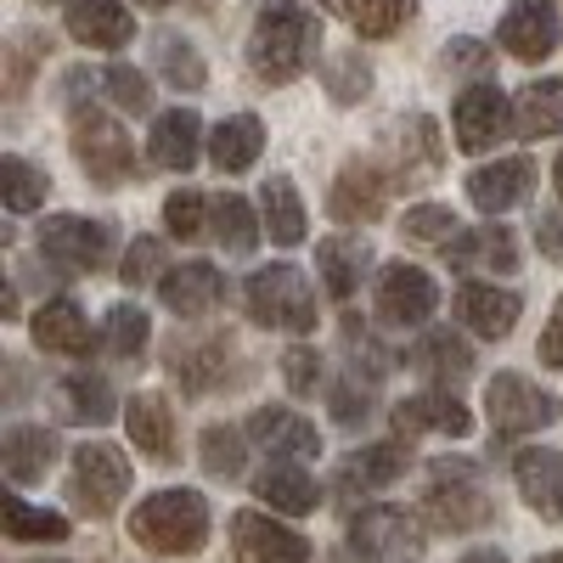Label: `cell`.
I'll return each mask as SVG.
<instances>
[{
	"mask_svg": "<svg viewBox=\"0 0 563 563\" xmlns=\"http://www.w3.org/2000/svg\"><path fill=\"white\" fill-rule=\"evenodd\" d=\"M225 355H231L225 339H198V333H180L164 350V361H169V372L180 378V389H192V395H203V389H214L225 378Z\"/></svg>",
	"mask_w": 563,
	"mask_h": 563,
	"instance_id": "d4e9b609",
	"label": "cell"
},
{
	"mask_svg": "<svg viewBox=\"0 0 563 563\" xmlns=\"http://www.w3.org/2000/svg\"><path fill=\"white\" fill-rule=\"evenodd\" d=\"M260 147H265V124H260L254 113H231V119H220L214 135H209V158H214L220 175L254 169V164H260Z\"/></svg>",
	"mask_w": 563,
	"mask_h": 563,
	"instance_id": "83f0119b",
	"label": "cell"
},
{
	"mask_svg": "<svg viewBox=\"0 0 563 563\" xmlns=\"http://www.w3.org/2000/svg\"><path fill=\"white\" fill-rule=\"evenodd\" d=\"M74 158L97 186H124L135 175V147H130L124 124L97 113V108L74 113Z\"/></svg>",
	"mask_w": 563,
	"mask_h": 563,
	"instance_id": "5b68a950",
	"label": "cell"
},
{
	"mask_svg": "<svg viewBox=\"0 0 563 563\" xmlns=\"http://www.w3.org/2000/svg\"><path fill=\"white\" fill-rule=\"evenodd\" d=\"M124 282H164V243L158 238H135L124 254Z\"/></svg>",
	"mask_w": 563,
	"mask_h": 563,
	"instance_id": "7dc6e473",
	"label": "cell"
},
{
	"mask_svg": "<svg viewBox=\"0 0 563 563\" xmlns=\"http://www.w3.org/2000/svg\"><path fill=\"white\" fill-rule=\"evenodd\" d=\"M429 519L445 530V536H462V530H479L490 519V496L474 485V474H467V462H440L434 467V490H429Z\"/></svg>",
	"mask_w": 563,
	"mask_h": 563,
	"instance_id": "30bf717a",
	"label": "cell"
},
{
	"mask_svg": "<svg viewBox=\"0 0 563 563\" xmlns=\"http://www.w3.org/2000/svg\"><path fill=\"white\" fill-rule=\"evenodd\" d=\"M130 541L164 558H192L209 541V501L198 490H153L130 512Z\"/></svg>",
	"mask_w": 563,
	"mask_h": 563,
	"instance_id": "6da1fadb",
	"label": "cell"
},
{
	"mask_svg": "<svg viewBox=\"0 0 563 563\" xmlns=\"http://www.w3.org/2000/svg\"><path fill=\"white\" fill-rule=\"evenodd\" d=\"M350 547H355V558H366V563L417 558V552H422V525H417V512L378 501V507H361L355 519H350Z\"/></svg>",
	"mask_w": 563,
	"mask_h": 563,
	"instance_id": "52a82bcc",
	"label": "cell"
},
{
	"mask_svg": "<svg viewBox=\"0 0 563 563\" xmlns=\"http://www.w3.org/2000/svg\"><path fill=\"white\" fill-rule=\"evenodd\" d=\"M552 180H558V192H563V153H558V164H552Z\"/></svg>",
	"mask_w": 563,
	"mask_h": 563,
	"instance_id": "db71d44e",
	"label": "cell"
},
{
	"mask_svg": "<svg viewBox=\"0 0 563 563\" xmlns=\"http://www.w3.org/2000/svg\"><path fill=\"white\" fill-rule=\"evenodd\" d=\"M209 203H203V192H169L164 198V225H169V238H180V243H198L203 231H209Z\"/></svg>",
	"mask_w": 563,
	"mask_h": 563,
	"instance_id": "ee69618b",
	"label": "cell"
},
{
	"mask_svg": "<svg viewBox=\"0 0 563 563\" xmlns=\"http://www.w3.org/2000/svg\"><path fill=\"white\" fill-rule=\"evenodd\" d=\"M530 180H536L530 158H496V164H479L474 175H467V198H474V209H485V214H507L512 203H525Z\"/></svg>",
	"mask_w": 563,
	"mask_h": 563,
	"instance_id": "603a6c76",
	"label": "cell"
},
{
	"mask_svg": "<svg viewBox=\"0 0 563 563\" xmlns=\"http://www.w3.org/2000/svg\"><path fill=\"white\" fill-rule=\"evenodd\" d=\"M102 90L124 108V113H147L153 108V85H147V74H135V68H124V63H113L108 74H102Z\"/></svg>",
	"mask_w": 563,
	"mask_h": 563,
	"instance_id": "bcb514c9",
	"label": "cell"
},
{
	"mask_svg": "<svg viewBox=\"0 0 563 563\" xmlns=\"http://www.w3.org/2000/svg\"><path fill=\"white\" fill-rule=\"evenodd\" d=\"M411 366L429 372L434 384H456V378L474 372V350H467V339H456L451 327H434V333H422L411 344Z\"/></svg>",
	"mask_w": 563,
	"mask_h": 563,
	"instance_id": "1f68e13d",
	"label": "cell"
},
{
	"mask_svg": "<svg viewBox=\"0 0 563 563\" xmlns=\"http://www.w3.org/2000/svg\"><path fill=\"white\" fill-rule=\"evenodd\" d=\"M512 485L547 525H563V451H519L512 456Z\"/></svg>",
	"mask_w": 563,
	"mask_h": 563,
	"instance_id": "ffe728a7",
	"label": "cell"
},
{
	"mask_svg": "<svg viewBox=\"0 0 563 563\" xmlns=\"http://www.w3.org/2000/svg\"><path fill=\"white\" fill-rule=\"evenodd\" d=\"M158 74L180 90H203V57L180 34H158Z\"/></svg>",
	"mask_w": 563,
	"mask_h": 563,
	"instance_id": "b9f144b4",
	"label": "cell"
},
{
	"mask_svg": "<svg viewBox=\"0 0 563 563\" xmlns=\"http://www.w3.org/2000/svg\"><path fill=\"white\" fill-rule=\"evenodd\" d=\"M0 530H7V541H68V519L52 507H34L23 496H7L0 501Z\"/></svg>",
	"mask_w": 563,
	"mask_h": 563,
	"instance_id": "d590c367",
	"label": "cell"
},
{
	"mask_svg": "<svg viewBox=\"0 0 563 563\" xmlns=\"http://www.w3.org/2000/svg\"><path fill=\"white\" fill-rule=\"evenodd\" d=\"M198 456H203V467L214 479H238L243 474V434L238 429H203V440H198Z\"/></svg>",
	"mask_w": 563,
	"mask_h": 563,
	"instance_id": "7bdbcfd3",
	"label": "cell"
},
{
	"mask_svg": "<svg viewBox=\"0 0 563 563\" xmlns=\"http://www.w3.org/2000/svg\"><path fill=\"white\" fill-rule=\"evenodd\" d=\"M0 456H7V479L12 485H40L45 474H52V462H57V434L34 429V422H12Z\"/></svg>",
	"mask_w": 563,
	"mask_h": 563,
	"instance_id": "4316f807",
	"label": "cell"
},
{
	"mask_svg": "<svg viewBox=\"0 0 563 563\" xmlns=\"http://www.w3.org/2000/svg\"><path fill=\"white\" fill-rule=\"evenodd\" d=\"M124 429H130V445L153 462H169L175 456V417H169V400L164 395H135L124 406Z\"/></svg>",
	"mask_w": 563,
	"mask_h": 563,
	"instance_id": "f1b7e54d",
	"label": "cell"
},
{
	"mask_svg": "<svg viewBox=\"0 0 563 563\" xmlns=\"http://www.w3.org/2000/svg\"><path fill=\"white\" fill-rule=\"evenodd\" d=\"M147 153H153L158 169L186 175V169L198 164V153H203V119H198L192 108H169V113H158V119H153V135H147Z\"/></svg>",
	"mask_w": 563,
	"mask_h": 563,
	"instance_id": "7402d4cb",
	"label": "cell"
},
{
	"mask_svg": "<svg viewBox=\"0 0 563 563\" xmlns=\"http://www.w3.org/2000/svg\"><path fill=\"white\" fill-rule=\"evenodd\" d=\"M231 552H238V563H310L316 547L271 512H238L231 519Z\"/></svg>",
	"mask_w": 563,
	"mask_h": 563,
	"instance_id": "7c38bea8",
	"label": "cell"
},
{
	"mask_svg": "<svg viewBox=\"0 0 563 563\" xmlns=\"http://www.w3.org/2000/svg\"><path fill=\"white\" fill-rule=\"evenodd\" d=\"M327 90H333L339 108H350V102H361L366 90H372V68H366L355 52H344V57L327 63Z\"/></svg>",
	"mask_w": 563,
	"mask_h": 563,
	"instance_id": "f6af8a7d",
	"label": "cell"
},
{
	"mask_svg": "<svg viewBox=\"0 0 563 563\" xmlns=\"http://www.w3.org/2000/svg\"><path fill=\"white\" fill-rule=\"evenodd\" d=\"M400 231H406L411 243H422V249H451L462 238V220L445 203H417V209H406V225Z\"/></svg>",
	"mask_w": 563,
	"mask_h": 563,
	"instance_id": "ab89813d",
	"label": "cell"
},
{
	"mask_svg": "<svg viewBox=\"0 0 563 563\" xmlns=\"http://www.w3.org/2000/svg\"><path fill=\"white\" fill-rule=\"evenodd\" d=\"M321 7H327V12H339L361 40H389L395 29L411 23L417 0H321Z\"/></svg>",
	"mask_w": 563,
	"mask_h": 563,
	"instance_id": "836d02e7",
	"label": "cell"
},
{
	"mask_svg": "<svg viewBox=\"0 0 563 563\" xmlns=\"http://www.w3.org/2000/svg\"><path fill=\"white\" fill-rule=\"evenodd\" d=\"M220 299H225V276L209 260H186V265L164 271V282H158V305L180 321H203Z\"/></svg>",
	"mask_w": 563,
	"mask_h": 563,
	"instance_id": "5bb4252c",
	"label": "cell"
},
{
	"mask_svg": "<svg viewBox=\"0 0 563 563\" xmlns=\"http://www.w3.org/2000/svg\"><path fill=\"white\" fill-rule=\"evenodd\" d=\"M316 45H321V29H316L310 12H299V7H271V12L254 23V34H249V68H254V79H265V85H288V79H299V74L316 63Z\"/></svg>",
	"mask_w": 563,
	"mask_h": 563,
	"instance_id": "7a4b0ae2",
	"label": "cell"
},
{
	"mask_svg": "<svg viewBox=\"0 0 563 563\" xmlns=\"http://www.w3.org/2000/svg\"><path fill=\"white\" fill-rule=\"evenodd\" d=\"M40 563H57V558H40Z\"/></svg>",
	"mask_w": 563,
	"mask_h": 563,
	"instance_id": "680465c9",
	"label": "cell"
},
{
	"mask_svg": "<svg viewBox=\"0 0 563 563\" xmlns=\"http://www.w3.org/2000/svg\"><path fill=\"white\" fill-rule=\"evenodd\" d=\"M536 231H541V254H547V260H563V214H558V209H547Z\"/></svg>",
	"mask_w": 563,
	"mask_h": 563,
	"instance_id": "816d5d0a",
	"label": "cell"
},
{
	"mask_svg": "<svg viewBox=\"0 0 563 563\" xmlns=\"http://www.w3.org/2000/svg\"><path fill=\"white\" fill-rule=\"evenodd\" d=\"M445 68L479 74V68H490V52H485L479 40H451V45H445Z\"/></svg>",
	"mask_w": 563,
	"mask_h": 563,
	"instance_id": "f907efd6",
	"label": "cell"
},
{
	"mask_svg": "<svg viewBox=\"0 0 563 563\" xmlns=\"http://www.w3.org/2000/svg\"><path fill=\"white\" fill-rule=\"evenodd\" d=\"M384 198H389V175L372 164V158H355V164L339 169L327 209H333L339 220H350V225H366V220L384 214Z\"/></svg>",
	"mask_w": 563,
	"mask_h": 563,
	"instance_id": "e0dca14e",
	"label": "cell"
},
{
	"mask_svg": "<svg viewBox=\"0 0 563 563\" xmlns=\"http://www.w3.org/2000/svg\"><path fill=\"white\" fill-rule=\"evenodd\" d=\"M372 294H378V316L389 327H422L440 310V282L422 265H406V260H389L378 271V282H372Z\"/></svg>",
	"mask_w": 563,
	"mask_h": 563,
	"instance_id": "ba28073f",
	"label": "cell"
},
{
	"mask_svg": "<svg viewBox=\"0 0 563 563\" xmlns=\"http://www.w3.org/2000/svg\"><path fill=\"white\" fill-rule=\"evenodd\" d=\"M456 563H507V558H501V552H462Z\"/></svg>",
	"mask_w": 563,
	"mask_h": 563,
	"instance_id": "f5cc1de1",
	"label": "cell"
},
{
	"mask_svg": "<svg viewBox=\"0 0 563 563\" xmlns=\"http://www.w3.org/2000/svg\"><path fill=\"white\" fill-rule=\"evenodd\" d=\"M445 260L456 271H501L512 276L519 271V238L507 225H479V231H462V238L445 249Z\"/></svg>",
	"mask_w": 563,
	"mask_h": 563,
	"instance_id": "484cf974",
	"label": "cell"
},
{
	"mask_svg": "<svg viewBox=\"0 0 563 563\" xmlns=\"http://www.w3.org/2000/svg\"><path fill=\"white\" fill-rule=\"evenodd\" d=\"M113 389L102 372H68V378L52 384V411L57 422H68V429H97V422L113 417Z\"/></svg>",
	"mask_w": 563,
	"mask_h": 563,
	"instance_id": "ac0fdd59",
	"label": "cell"
},
{
	"mask_svg": "<svg viewBox=\"0 0 563 563\" xmlns=\"http://www.w3.org/2000/svg\"><path fill=\"white\" fill-rule=\"evenodd\" d=\"M366 265H372L366 238H321L316 243V271H321V282H327V294H333V299H350L361 288Z\"/></svg>",
	"mask_w": 563,
	"mask_h": 563,
	"instance_id": "f546056e",
	"label": "cell"
},
{
	"mask_svg": "<svg viewBox=\"0 0 563 563\" xmlns=\"http://www.w3.org/2000/svg\"><path fill=\"white\" fill-rule=\"evenodd\" d=\"M536 563H563V547H558V552H541Z\"/></svg>",
	"mask_w": 563,
	"mask_h": 563,
	"instance_id": "11a10c76",
	"label": "cell"
},
{
	"mask_svg": "<svg viewBox=\"0 0 563 563\" xmlns=\"http://www.w3.org/2000/svg\"><path fill=\"white\" fill-rule=\"evenodd\" d=\"M282 378H288L294 395H316L321 389V355L316 350H288L282 355Z\"/></svg>",
	"mask_w": 563,
	"mask_h": 563,
	"instance_id": "c3c4849f",
	"label": "cell"
},
{
	"mask_svg": "<svg viewBox=\"0 0 563 563\" xmlns=\"http://www.w3.org/2000/svg\"><path fill=\"white\" fill-rule=\"evenodd\" d=\"M507 124H512V108H507V97L490 79L467 85L456 97V108H451V135H456L462 153H490L496 141L507 135Z\"/></svg>",
	"mask_w": 563,
	"mask_h": 563,
	"instance_id": "8fae6325",
	"label": "cell"
},
{
	"mask_svg": "<svg viewBox=\"0 0 563 563\" xmlns=\"http://www.w3.org/2000/svg\"><path fill=\"white\" fill-rule=\"evenodd\" d=\"M40 7H57V0H40ZM68 7H74V0H68Z\"/></svg>",
	"mask_w": 563,
	"mask_h": 563,
	"instance_id": "6f0895ef",
	"label": "cell"
},
{
	"mask_svg": "<svg viewBox=\"0 0 563 563\" xmlns=\"http://www.w3.org/2000/svg\"><path fill=\"white\" fill-rule=\"evenodd\" d=\"M536 355H541V366H563V299L552 305V316H547V327H541V344H536Z\"/></svg>",
	"mask_w": 563,
	"mask_h": 563,
	"instance_id": "681fc988",
	"label": "cell"
},
{
	"mask_svg": "<svg viewBox=\"0 0 563 563\" xmlns=\"http://www.w3.org/2000/svg\"><path fill=\"white\" fill-rule=\"evenodd\" d=\"M395 429L406 440H417V434H451V440H462V434H474V417H467V406L456 395L429 389V395H411V400L395 406Z\"/></svg>",
	"mask_w": 563,
	"mask_h": 563,
	"instance_id": "d6986e66",
	"label": "cell"
},
{
	"mask_svg": "<svg viewBox=\"0 0 563 563\" xmlns=\"http://www.w3.org/2000/svg\"><path fill=\"white\" fill-rule=\"evenodd\" d=\"M406 462H411L406 445H366V451L350 456L344 479H350V485H389V479L406 474Z\"/></svg>",
	"mask_w": 563,
	"mask_h": 563,
	"instance_id": "60d3db41",
	"label": "cell"
},
{
	"mask_svg": "<svg viewBox=\"0 0 563 563\" xmlns=\"http://www.w3.org/2000/svg\"><path fill=\"white\" fill-rule=\"evenodd\" d=\"M249 316L260 327H282V333H310L316 327V288L305 282L299 265H265L249 276Z\"/></svg>",
	"mask_w": 563,
	"mask_h": 563,
	"instance_id": "3957f363",
	"label": "cell"
},
{
	"mask_svg": "<svg viewBox=\"0 0 563 563\" xmlns=\"http://www.w3.org/2000/svg\"><path fill=\"white\" fill-rule=\"evenodd\" d=\"M260 220H265V231H271V243H282V249H299L305 243V203H299V192H294V180L288 175H271L265 186H260Z\"/></svg>",
	"mask_w": 563,
	"mask_h": 563,
	"instance_id": "4dcf8cb0",
	"label": "cell"
},
{
	"mask_svg": "<svg viewBox=\"0 0 563 563\" xmlns=\"http://www.w3.org/2000/svg\"><path fill=\"white\" fill-rule=\"evenodd\" d=\"M485 411L496 434H541L563 417V400L541 384H530L525 372H496L485 384Z\"/></svg>",
	"mask_w": 563,
	"mask_h": 563,
	"instance_id": "277c9868",
	"label": "cell"
},
{
	"mask_svg": "<svg viewBox=\"0 0 563 563\" xmlns=\"http://www.w3.org/2000/svg\"><path fill=\"white\" fill-rule=\"evenodd\" d=\"M254 496L276 512H316V479L305 474L299 462H271L265 474H254Z\"/></svg>",
	"mask_w": 563,
	"mask_h": 563,
	"instance_id": "d6a6232c",
	"label": "cell"
},
{
	"mask_svg": "<svg viewBox=\"0 0 563 563\" xmlns=\"http://www.w3.org/2000/svg\"><path fill=\"white\" fill-rule=\"evenodd\" d=\"M214 243H220L225 254H254V243H260L254 209H249L238 192H220V198H214Z\"/></svg>",
	"mask_w": 563,
	"mask_h": 563,
	"instance_id": "f35d334b",
	"label": "cell"
},
{
	"mask_svg": "<svg viewBox=\"0 0 563 563\" xmlns=\"http://www.w3.org/2000/svg\"><path fill=\"white\" fill-rule=\"evenodd\" d=\"M135 7H153L158 12V7H169V0H135Z\"/></svg>",
	"mask_w": 563,
	"mask_h": 563,
	"instance_id": "9f6ffc18",
	"label": "cell"
},
{
	"mask_svg": "<svg viewBox=\"0 0 563 563\" xmlns=\"http://www.w3.org/2000/svg\"><path fill=\"white\" fill-rule=\"evenodd\" d=\"M249 440L265 445V451L282 456V462H310V456H321L316 422L299 417L294 406H260V411L249 417Z\"/></svg>",
	"mask_w": 563,
	"mask_h": 563,
	"instance_id": "9a60e30c",
	"label": "cell"
},
{
	"mask_svg": "<svg viewBox=\"0 0 563 563\" xmlns=\"http://www.w3.org/2000/svg\"><path fill=\"white\" fill-rule=\"evenodd\" d=\"M68 34L90 52H119L135 34V18L124 12V0H74L68 7Z\"/></svg>",
	"mask_w": 563,
	"mask_h": 563,
	"instance_id": "cb8c5ba5",
	"label": "cell"
},
{
	"mask_svg": "<svg viewBox=\"0 0 563 563\" xmlns=\"http://www.w3.org/2000/svg\"><path fill=\"white\" fill-rule=\"evenodd\" d=\"M456 316H462V327H474L479 339H507L525 316V299L512 288H496V282H462Z\"/></svg>",
	"mask_w": 563,
	"mask_h": 563,
	"instance_id": "2e32d148",
	"label": "cell"
},
{
	"mask_svg": "<svg viewBox=\"0 0 563 563\" xmlns=\"http://www.w3.org/2000/svg\"><path fill=\"white\" fill-rule=\"evenodd\" d=\"M519 135H563V79H536L512 102Z\"/></svg>",
	"mask_w": 563,
	"mask_h": 563,
	"instance_id": "e575fe53",
	"label": "cell"
},
{
	"mask_svg": "<svg viewBox=\"0 0 563 563\" xmlns=\"http://www.w3.org/2000/svg\"><path fill=\"white\" fill-rule=\"evenodd\" d=\"M102 333L90 327V316L74 305V299H45L34 310V344L45 355H90V344H97Z\"/></svg>",
	"mask_w": 563,
	"mask_h": 563,
	"instance_id": "44dd1931",
	"label": "cell"
},
{
	"mask_svg": "<svg viewBox=\"0 0 563 563\" xmlns=\"http://www.w3.org/2000/svg\"><path fill=\"white\" fill-rule=\"evenodd\" d=\"M40 260H52L63 271H102L113 254V225L108 220H85V214H52L40 220Z\"/></svg>",
	"mask_w": 563,
	"mask_h": 563,
	"instance_id": "8992f818",
	"label": "cell"
},
{
	"mask_svg": "<svg viewBox=\"0 0 563 563\" xmlns=\"http://www.w3.org/2000/svg\"><path fill=\"white\" fill-rule=\"evenodd\" d=\"M68 496L85 507V512H113L124 496H130V462L119 445H79L74 451V479H68Z\"/></svg>",
	"mask_w": 563,
	"mask_h": 563,
	"instance_id": "9c48e42d",
	"label": "cell"
},
{
	"mask_svg": "<svg viewBox=\"0 0 563 563\" xmlns=\"http://www.w3.org/2000/svg\"><path fill=\"white\" fill-rule=\"evenodd\" d=\"M147 339H153V321H147L141 305H113L102 316V344H108L113 361H135L141 350H147Z\"/></svg>",
	"mask_w": 563,
	"mask_h": 563,
	"instance_id": "8d00e7d4",
	"label": "cell"
},
{
	"mask_svg": "<svg viewBox=\"0 0 563 563\" xmlns=\"http://www.w3.org/2000/svg\"><path fill=\"white\" fill-rule=\"evenodd\" d=\"M496 40H501V52H507V57H519V63H541V57H552V52H558V40H563V18H558L552 0H512L507 18H501V29H496Z\"/></svg>",
	"mask_w": 563,
	"mask_h": 563,
	"instance_id": "4fadbf2b",
	"label": "cell"
},
{
	"mask_svg": "<svg viewBox=\"0 0 563 563\" xmlns=\"http://www.w3.org/2000/svg\"><path fill=\"white\" fill-rule=\"evenodd\" d=\"M45 192H52V175L45 169H34L29 158H7L0 164V198H7V209L12 214H34L40 203H45Z\"/></svg>",
	"mask_w": 563,
	"mask_h": 563,
	"instance_id": "74e56055",
	"label": "cell"
}]
</instances>
